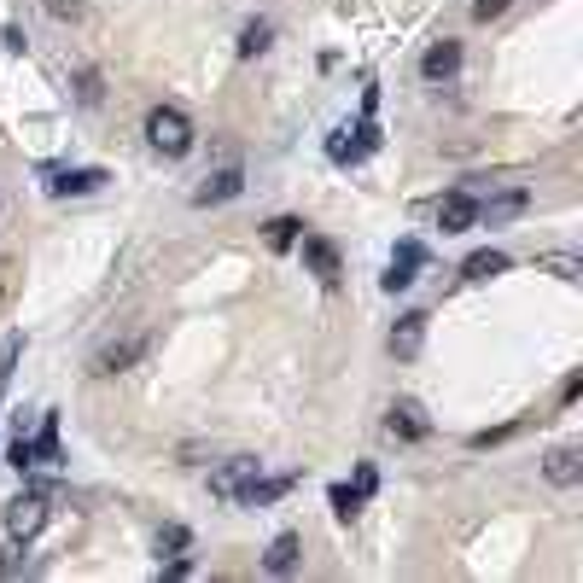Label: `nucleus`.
I'll return each instance as SVG.
<instances>
[{
	"label": "nucleus",
	"mask_w": 583,
	"mask_h": 583,
	"mask_svg": "<svg viewBox=\"0 0 583 583\" xmlns=\"http://www.w3.org/2000/svg\"><path fill=\"white\" fill-rule=\"evenodd\" d=\"M146 146L164 158H187L193 152V117L181 105H152L146 111Z\"/></svg>",
	"instance_id": "1"
},
{
	"label": "nucleus",
	"mask_w": 583,
	"mask_h": 583,
	"mask_svg": "<svg viewBox=\"0 0 583 583\" xmlns=\"http://www.w3.org/2000/svg\"><path fill=\"white\" fill-rule=\"evenodd\" d=\"M251 479H263V461L257 455H228V461L210 467V496L216 502H240Z\"/></svg>",
	"instance_id": "2"
},
{
	"label": "nucleus",
	"mask_w": 583,
	"mask_h": 583,
	"mask_svg": "<svg viewBox=\"0 0 583 583\" xmlns=\"http://www.w3.org/2000/svg\"><path fill=\"white\" fill-rule=\"evenodd\" d=\"M41 181H47V199H88V193H100L111 175L100 164H82V170H53V164H41Z\"/></svg>",
	"instance_id": "3"
},
{
	"label": "nucleus",
	"mask_w": 583,
	"mask_h": 583,
	"mask_svg": "<svg viewBox=\"0 0 583 583\" xmlns=\"http://www.w3.org/2000/svg\"><path fill=\"white\" fill-rule=\"evenodd\" d=\"M374 146H379V123L362 117L356 129H333V135H327V158H333V164H362Z\"/></svg>",
	"instance_id": "4"
},
{
	"label": "nucleus",
	"mask_w": 583,
	"mask_h": 583,
	"mask_svg": "<svg viewBox=\"0 0 583 583\" xmlns=\"http://www.w3.org/2000/svg\"><path fill=\"white\" fill-rule=\"evenodd\" d=\"M298 257H304V269L321 280V286H339L344 263H339V245L327 240V234H298Z\"/></svg>",
	"instance_id": "5"
},
{
	"label": "nucleus",
	"mask_w": 583,
	"mask_h": 583,
	"mask_svg": "<svg viewBox=\"0 0 583 583\" xmlns=\"http://www.w3.org/2000/svg\"><path fill=\"white\" fill-rule=\"evenodd\" d=\"M420 269H426V245H420V240H397L391 269L379 275V286H385V292H409L414 280H420Z\"/></svg>",
	"instance_id": "6"
},
{
	"label": "nucleus",
	"mask_w": 583,
	"mask_h": 583,
	"mask_svg": "<svg viewBox=\"0 0 583 583\" xmlns=\"http://www.w3.org/2000/svg\"><path fill=\"white\" fill-rule=\"evenodd\" d=\"M41 525H47V496L24 490V496H12V502H6V531H12V543H30Z\"/></svg>",
	"instance_id": "7"
},
{
	"label": "nucleus",
	"mask_w": 583,
	"mask_h": 583,
	"mask_svg": "<svg viewBox=\"0 0 583 583\" xmlns=\"http://www.w3.org/2000/svg\"><path fill=\"white\" fill-rule=\"evenodd\" d=\"M245 193V170L240 164H222V170H210L199 187H193V205L210 210V205H228V199H240Z\"/></svg>",
	"instance_id": "8"
},
{
	"label": "nucleus",
	"mask_w": 583,
	"mask_h": 583,
	"mask_svg": "<svg viewBox=\"0 0 583 583\" xmlns=\"http://www.w3.org/2000/svg\"><path fill=\"white\" fill-rule=\"evenodd\" d=\"M385 426H391V438H403V444H426V438H432V420H426V409H420L414 397H397V403L385 409Z\"/></svg>",
	"instance_id": "9"
},
{
	"label": "nucleus",
	"mask_w": 583,
	"mask_h": 583,
	"mask_svg": "<svg viewBox=\"0 0 583 583\" xmlns=\"http://www.w3.org/2000/svg\"><path fill=\"white\" fill-rule=\"evenodd\" d=\"M438 228L444 234H467V228H479V199L467 193V187H455L438 199Z\"/></svg>",
	"instance_id": "10"
},
{
	"label": "nucleus",
	"mask_w": 583,
	"mask_h": 583,
	"mask_svg": "<svg viewBox=\"0 0 583 583\" xmlns=\"http://www.w3.org/2000/svg\"><path fill=\"white\" fill-rule=\"evenodd\" d=\"M455 70H461V41H455V35L432 41V47L420 53V76H426V82H449Z\"/></svg>",
	"instance_id": "11"
},
{
	"label": "nucleus",
	"mask_w": 583,
	"mask_h": 583,
	"mask_svg": "<svg viewBox=\"0 0 583 583\" xmlns=\"http://www.w3.org/2000/svg\"><path fill=\"white\" fill-rule=\"evenodd\" d=\"M543 473H549L554 490H572V484L583 479V444H560V449H549Z\"/></svg>",
	"instance_id": "12"
},
{
	"label": "nucleus",
	"mask_w": 583,
	"mask_h": 583,
	"mask_svg": "<svg viewBox=\"0 0 583 583\" xmlns=\"http://www.w3.org/2000/svg\"><path fill=\"white\" fill-rule=\"evenodd\" d=\"M146 333H135V339H117V344H105L100 356H94V374H123V368H135L140 356H146Z\"/></svg>",
	"instance_id": "13"
},
{
	"label": "nucleus",
	"mask_w": 583,
	"mask_h": 583,
	"mask_svg": "<svg viewBox=\"0 0 583 583\" xmlns=\"http://www.w3.org/2000/svg\"><path fill=\"white\" fill-rule=\"evenodd\" d=\"M420 344H426V309H409V315H397V327H391V356H420Z\"/></svg>",
	"instance_id": "14"
},
{
	"label": "nucleus",
	"mask_w": 583,
	"mask_h": 583,
	"mask_svg": "<svg viewBox=\"0 0 583 583\" xmlns=\"http://www.w3.org/2000/svg\"><path fill=\"white\" fill-rule=\"evenodd\" d=\"M298 554H304V537H298V531H280L275 543L263 549V572H269V578H286V572H298Z\"/></svg>",
	"instance_id": "15"
},
{
	"label": "nucleus",
	"mask_w": 583,
	"mask_h": 583,
	"mask_svg": "<svg viewBox=\"0 0 583 583\" xmlns=\"http://www.w3.org/2000/svg\"><path fill=\"white\" fill-rule=\"evenodd\" d=\"M292 484H298V473H280V479H251V484H245V496H240V508H269V502H280Z\"/></svg>",
	"instance_id": "16"
},
{
	"label": "nucleus",
	"mask_w": 583,
	"mask_h": 583,
	"mask_svg": "<svg viewBox=\"0 0 583 583\" xmlns=\"http://www.w3.org/2000/svg\"><path fill=\"white\" fill-rule=\"evenodd\" d=\"M525 205H531V193H525V187H508V193H496L490 205H479V222H490V228H496V222H514Z\"/></svg>",
	"instance_id": "17"
},
{
	"label": "nucleus",
	"mask_w": 583,
	"mask_h": 583,
	"mask_svg": "<svg viewBox=\"0 0 583 583\" xmlns=\"http://www.w3.org/2000/svg\"><path fill=\"white\" fill-rule=\"evenodd\" d=\"M30 449H35V467H47V461H65V449H59V414H53V409L41 414V432L30 438Z\"/></svg>",
	"instance_id": "18"
},
{
	"label": "nucleus",
	"mask_w": 583,
	"mask_h": 583,
	"mask_svg": "<svg viewBox=\"0 0 583 583\" xmlns=\"http://www.w3.org/2000/svg\"><path fill=\"white\" fill-rule=\"evenodd\" d=\"M269 41H275V24H269V18H251L240 30V41H234V53H240V59H257V53H269Z\"/></svg>",
	"instance_id": "19"
},
{
	"label": "nucleus",
	"mask_w": 583,
	"mask_h": 583,
	"mask_svg": "<svg viewBox=\"0 0 583 583\" xmlns=\"http://www.w3.org/2000/svg\"><path fill=\"white\" fill-rule=\"evenodd\" d=\"M461 275H467V280H490V275H508V251H496V245H490V251H473V257L461 263Z\"/></svg>",
	"instance_id": "20"
},
{
	"label": "nucleus",
	"mask_w": 583,
	"mask_h": 583,
	"mask_svg": "<svg viewBox=\"0 0 583 583\" xmlns=\"http://www.w3.org/2000/svg\"><path fill=\"white\" fill-rule=\"evenodd\" d=\"M298 234H304V222H298V216H275V222L263 228L269 251H292V245H298Z\"/></svg>",
	"instance_id": "21"
},
{
	"label": "nucleus",
	"mask_w": 583,
	"mask_h": 583,
	"mask_svg": "<svg viewBox=\"0 0 583 583\" xmlns=\"http://www.w3.org/2000/svg\"><path fill=\"white\" fill-rule=\"evenodd\" d=\"M18 356H24V333H6L0 339V397H6V385L18 374Z\"/></svg>",
	"instance_id": "22"
},
{
	"label": "nucleus",
	"mask_w": 583,
	"mask_h": 583,
	"mask_svg": "<svg viewBox=\"0 0 583 583\" xmlns=\"http://www.w3.org/2000/svg\"><path fill=\"white\" fill-rule=\"evenodd\" d=\"M193 549V531H187V525H158V554H187Z\"/></svg>",
	"instance_id": "23"
},
{
	"label": "nucleus",
	"mask_w": 583,
	"mask_h": 583,
	"mask_svg": "<svg viewBox=\"0 0 583 583\" xmlns=\"http://www.w3.org/2000/svg\"><path fill=\"white\" fill-rule=\"evenodd\" d=\"M327 502H333V514H339V519H356V514H362V496H356L350 484H333V490H327Z\"/></svg>",
	"instance_id": "24"
},
{
	"label": "nucleus",
	"mask_w": 583,
	"mask_h": 583,
	"mask_svg": "<svg viewBox=\"0 0 583 583\" xmlns=\"http://www.w3.org/2000/svg\"><path fill=\"white\" fill-rule=\"evenodd\" d=\"M76 105H100V70H76Z\"/></svg>",
	"instance_id": "25"
},
{
	"label": "nucleus",
	"mask_w": 583,
	"mask_h": 583,
	"mask_svg": "<svg viewBox=\"0 0 583 583\" xmlns=\"http://www.w3.org/2000/svg\"><path fill=\"white\" fill-rule=\"evenodd\" d=\"M543 269H549V275H560V280H578L583 275V263L572 257V251H554V257H543Z\"/></svg>",
	"instance_id": "26"
},
{
	"label": "nucleus",
	"mask_w": 583,
	"mask_h": 583,
	"mask_svg": "<svg viewBox=\"0 0 583 583\" xmlns=\"http://www.w3.org/2000/svg\"><path fill=\"white\" fill-rule=\"evenodd\" d=\"M6 461H12L18 473H30V467H35V449H30V438H12V449H6Z\"/></svg>",
	"instance_id": "27"
},
{
	"label": "nucleus",
	"mask_w": 583,
	"mask_h": 583,
	"mask_svg": "<svg viewBox=\"0 0 583 583\" xmlns=\"http://www.w3.org/2000/svg\"><path fill=\"white\" fill-rule=\"evenodd\" d=\"M350 490H356L362 502H368V496H374V490H379V473H374V467H368V461L356 467V484H350Z\"/></svg>",
	"instance_id": "28"
},
{
	"label": "nucleus",
	"mask_w": 583,
	"mask_h": 583,
	"mask_svg": "<svg viewBox=\"0 0 583 583\" xmlns=\"http://www.w3.org/2000/svg\"><path fill=\"white\" fill-rule=\"evenodd\" d=\"M519 426H496V432H473V449H490V444H508Z\"/></svg>",
	"instance_id": "29"
},
{
	"label": "nucleus",
	"mask_w": 583,
	"mask_h": 583,
	"mask_svg": "<svg viewBox=\"0 0 583 583\" xmlns=\"http://www.w3.org/2000/svg\"><path fill=\"white\" fill-rule=\"evenodd\" d=\"M47 12H53V18H82L88 0H47Z\"/></svg>",
	"instance_id": "30"
},
{
	"label": "nucleus",
	"mask_w": 583,
	"mask_h": 583,
	"mask_svg": "<svg viewBox=\"0 0 583 583\" xmlns=\"http://www.w3.org/2000/svg\"><path fill=\"white\" fill-rule=\"evenodd\" d=\"M502 12H508V0H473V18H479V24L502 18Z\"/></svg>",
	"instance_id": "31"
},
{
	"label": "nucleus",
	"mask_w": 583,
	"mask_h": 583,
	"mask_svg": "<svg viewBox=\"0 0 583 583\" xmlns=\"http://www.w3.org/2000/svg\"><path fill=\"white\" fill-rule=\"evenodd\" d=\"M24 572V543H12V554L0 560V578H18Z\"/></svg>",
	"instance_id": "32"
},
{
	"label": "nucleus",
	"mask_w": 583,
	"mask_h": 583,
	"mask_svg": "<svg viewBox=\"0 0 583 583\" xmlns=\"http://www.w3.org/2000/svg\"><path fill=\"white\" fill-rule=\"evenodd\" d=\"M0 41H6V53H24V47H30V35L18 30V24H6V30H0Z\"/></svg>",
	"instance_id": "33"
}]
</instances>
